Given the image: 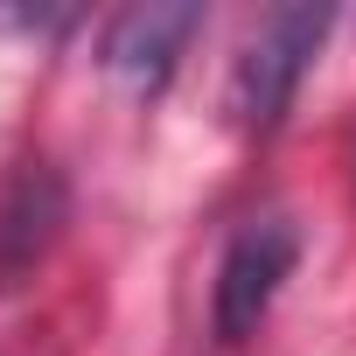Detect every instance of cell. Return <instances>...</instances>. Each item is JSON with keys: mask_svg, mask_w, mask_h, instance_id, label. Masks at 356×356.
<instances>
[{"mask_svg": "<svg viewBox=\"0 0 356 356\" xmlns=\"http://www.w3.org/2000/svg\"><path fill=\"white\" fill-rule=\"evenodd\" d=\"M196 29H203V8H189V0H140V8H119L105 22L98 63L119 84H133V91H161Z\"/></svg>", "mask_w": 356, "mask_h": 356, "instance_id": "277c9868", "label": "cell"}, {"mask_svg": "<svg viewBox=\"0 0 356 356\" xmlns=\"http://www.w3.org/2000/svg\"><path fill=\"white\" fill-rule=\"evenodd\" d=\"M70 224V182L49 161H15L0 182V293H22Z\"/></svg>", "mask_w": 356, "mask_h": 356, "instance_id": "3957f363", "label": "cell"}, {"mask_svg": "<svg viewBox=\"0 0 356 356\" xmlns=\"http://www.w3.org/2000/svg\"><path fill=\"white\" fill-rule=\"evenodd\" d=\"M293 266H300V224L293 217H252L224 245V259H217V286H210V328H217V342L259 335V321L273 314V300L293 280Z\"/></svg>", "mask_w": 356, "mask_h": 356, "instance_id": "7a4b0ae2", "label": "cell"}, {"mask_svg": "<svg viewBox=\"0 0 356 356\" xmlns=\"http://www.w3.org/2000/svg\"><path fill=\"white\" fill-rule=\"evenodd\" d=\"M328 35V8H307V0H293V8H273L259 15V29L245 35L238 63H231V119L238 126H280V112L293 105L314 49Z\"/></svg>", "mask_w": 356, "mask_h": 356, "instance_id": "6da1fadb", "label": "cell"}]
</instances>
